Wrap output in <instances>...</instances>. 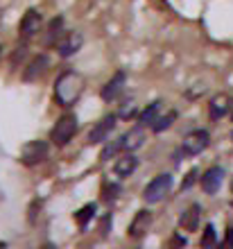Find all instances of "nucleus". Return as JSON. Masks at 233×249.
Returning a JSON list of instances; mask_svg holds the SVG:
<instances>
[{"mask_svg": "<svg viewBox=\"0 0 233 249\" xmlns=\"http://www.w3.org/2000/svg\"><path fill=\"white\" fill-rule=\"evenodd\" d=\"M41 25H43V18H41L39 9H27L25 14H23V18H20L18 23V36L20 41H30L32 36H36V34L41 32Z\"/></svg>", "mask_w": 233, "mask_h": 249, "instance_id": "6", "label": "nucleus"}, {"mask_svg": "<svg viewBox=\"0 0 233 249\" xmlns=\"http://www.w3.org/2000/svg\"><path fill=\"white\" fill-rule=\"evenodd\" d=\"M104 143H107V141H104ZM118 154H120V138H118V141H109V143L104 145L100 159L107 161V159H113V157H118Z\"/></svg>", "mask_w": 233, "mask_h": 249, "instance_id": "22", "label": "nucleus"}, {"mask_svg": "<svg viewBox=\"0 0 233 249\" xmlns=\"http://www.w3.org/2000/svg\"><path fill=\"white\" fill-rule=\"evenodd\" d=\"M224 243L229 247H233V227H227V238H224Z\"/></svg>", "mask_w": 233, "mask_h": 249, "instance_id": "27", "label": "nucleus"}, {"mask_svg": "<svg viewBox=\"0 0 233 249\" xmlns=\"http://www.w3.org/2000/svg\"><path fill=\"white\" fill-rule=\"evenodd\" d=\"M136 168H138V159L134 157V154H125V157L118 154V161L113 163V172H116L120 179L131 177V175L136 172Z\"/></svg>", "mask_w": 233, "mask_h": 249, "instance_id": "16", "label": "nucleus"}, {"mask_svg": "<svg viewBox=\"0 0 233 249\" xmlns=\"http://www.w3.org/2000/svg\"><path fill=\"white\" fill-rule=\"evenodd\" d=\"M116 120H118L116 113H109V116H104L100 123H95V127H93L91 134H89V143H91V145L104 143V141L109 138L111 131L116 129Z\"/></svg>", "mask_w": 233, "mask_h": 249, "instance_id": "10", "label": "nucleus"}, {"mask_svg": "<svg viewBox=\"0 0 233 249\" xmlns=\"http://www.w3.org/2000/svg\"><path fill=\"white\" fill-rule=\"evenodd\" d=\"M152 220H154V217H152V213H149L147 209L138 211L136 217H134L131 224H129V236L131 238H143L149 231V227H152Z\"/></svg>", "mask_w": 233, "mask_h": 249, "instance_id": "14", "label": "nucleus"}, {"mask_svg": "<svg viewBox=\"0 0 233 249\" xmlns=\"http://www.w3.org/2000/svg\"><path fill=\"white\" fill-rule=\"evenodd\" d=\"M48 68H50V59H48L46 54H36V57L27 64L25 72H23V79H25V82H36Z\"/></svg>", "mask_w": 233, "mask_h": 249, "instance_id": "15", "label": "nucleus"}, {"mask_svg": "<svg viewBox=\"0 0 233 249\" xmlns=\"http://www.w3.org/2000/svg\"><path fill=\"white\" fill-rule=\"evenodd\" d=\"M84 91V77L77 71H64L54 79V100L61 107H72Z\"/></svg>", "mask_w": 233, "mask_h": 249, "instance_id": "1", "label": "nucleus"}, {"mask_svg": "<svg viewBox=\"0 0 233 249\" xmlns=\"http://www.w3.org/2000/svg\"><path fill=\"white\" fill-rule=\"evenodd\" d=\"M188 240L186 238H181V236H172V240H170V245H186Z\"/></svg>", "mask_w": 233, "mask_h": 249, "instance_id": "29", "label": "nucleus"}, {"mask_svg": "<svg viewBox=\"0 0 233 249\" xmlns=\"http://www.w3.org/2000/svg\"><path fill=\"white\" fill-rule=\"evenodd\" d=\"M125 82H127V72L125 71H118L113 77L107 82V84L102 86V91H100V98L104 100V102H113V100L123 93L125 89Z\"/></svg>", "mask_w": 233, "mask_h": 249, "instance_id": "11", "label": "nucleus"}, {"mask_svg": "<svg viewBox=\"0 0 233 249\" xmlns=\"http://www.w3.org/2000/svg\"><path fill=\"white\" fill-rule=\"evenodd\" d=\"M170 188H172V175H170V172H163V175L154 177L147 186H145V190H143V199H145L147 204L161 202V199H165V195L170 193Z\"/></svg>", "mask_w": 233, "mask_h": 249, "instance_id": "4", "label": "nucleus"}, {"mask_svg": "<svg viewBox=\"0 0 233 249\" xmlns=\"http://www.w3.org/2000/svg\"><path fill=\"white\" fill-rule=\"evenodd\" d=\"M48 157H50V143H48V141H41V138L25 143L23 150H20V163L23 165H39V163H43Z\"/></svg>", "mask_w": 233, "mask_h": 249, "instance_id": "3", "label": "nucleus"}, {"mask_svg": "<svg viewBox=\"0 0 233 249\" xmlns=\"http://www.w3.org/2000/svg\"><path fill=\"white\" fill-rule=\"evenodd\" d=\"M231 120H233V113H231Z\"/></svg>", "mask_w": 233, "mask_h": 249, "instance_id": "30", "label": "nucleus"}, {"mask_svg": "<svg viewBox=\"0 0 233 249\" xmlns=\"http://www.w3.org/2000/svg\"><path fill=\"white\" fill-rule=\"evenodd\" d=\"M224 177H227V172H224L222 165H213V168H208V170L199 177L201 190H204L206 195H215V193L222 188V184H224Z\"/></svg>", "mask_w": 233, "mask_h": 249, "instance_id": "7", "label": "nucleus"}, {"mask_svg": "<svg viewBox=\"0 0 233 249\" xmlns=\"http://www.w3.org/2000/svg\"><path fill=\"white\" fill-rule=\"evenodd\" d=\"M231 107H233L231 95H227V93H217L215 98H211L208 116H211V120H222L229 111H231Z\"/></svg>", "mask_w": 233, "mask_h": 249, "instance_id": "12", "label": "nucleus"}, {"mask_svg": "<svg viewBox=\"0 0 233 249\" xmlns=\"http://www.w3.org/2000/svg\"><path fill=\"white\" fill-rule=\"evenodd\" d=\"M199 245L201 247H213V245H217V233H215L213 224H206V229H204V233H201Z\"/></svg>", "mask_w": 233, "mask_h": 249, "instance_id": "23", "label": "nucleus"}, {"mask_svg": "<svg viewBox=\"0 0 233 249\" xmlns=\"http://www.w3.org/2000/svg\"><path fill=\"white\" fill-rule=\"evenodd\" d=\"M82 46H84V36L79 32H75V30H71V32H66L59 39V43L54 48H57L59 57H72V54H77V50Z\"/></svg>", "mask_w": 233, "mask_h": 249, "instance_id": "9", "label": "nucleus"}, {"mask_svg": "<svg viewBox=\"0 0 233 249\" xmlns=\"http://www.w3.org/2000/svg\"><path fill=\"white\" fill-rule=\"evenodd\" d=\"M199 181V170L197 168H193V170H188V175L183 177V181H181V190H190L195 184Z\"/></svg>", "mask_w": 233, "mask_h": 249, "instance_id": "24", "label": "nucleus"}, {"mask_svg": "<svg viewBox=\"0 0 233 249\" xmlns=\"http://www.w3.org/2000/svg\"><path fill=\"white\" fill-rule=\"evenodd\" d=\"M120 193H123V186H120V181H109V179H104L102 181V199L107 204H113L120 197Z\"/></svg>", "mask_w": 233, "mask_h": 249, "instance_id": "21", "label": "nucleus"}, {"mask_svg": "<svg viewBox=\"0 0 233 249\" xmlns=\"http://www.w3.org/2000/svg\"><path fill=\"white\" fill-rule=\"evenodd\" d=\"M77 116L75 113H64L61 118L54 123V127H52V134H50V141L57 147H64V145H68L75 138V134H77Z\"/></svg>", "mask_w": 233, "mask_h": 249, "instance_id": "2", "label": "nucleus"}, {"mask_svg": "<svg viewBox=\"0 0 233 249\" xmlns=\"http://www.w3.org/2000/svg\"><path fill=\"white\" fill-rule=\"evenodd\" d=\"M181 157H183V152H181V150L172 152V163H175V165H179V163H181Z\"/></svg>", "mask_w": 233, "mask_h": 249, "instance_id": "28", "label": "nucleus"}, {"mask_svg": "<svg viewBox=\"0 0 233 249\" xmlns=\"http://www.w3.org/2000/svg\"><path fill=\"white\" fill-rule=\"evenodd\" d=\"M231 138H233V131H231Z\"/></svg>", "mask_w": 233, "mask_h": 249, "instance_id": "31", "label": "nucleus"}, {"mask_svg": "<svg viewBox=\"0 0 233 249\" xmlns=\"http://www.w3.org/2000/svg\"><path fill=\"white\" fill-rule=\"evenodd\" d=\"M199 220H201V206L199 204H193V206H188V209L181 213L179 227L186 229V231H195L197 227H199Z\"/></svg>", "mask_w": 233, "mask_h": 249, "instance_id": "17", "label": "nucleus"}, {"mask_svg": "<svg viewBox=\"0 0 233 249\" xmlns=\"http://www.w3.org/2000/svg\"><path fill=\"white\" fill-rule=\"evenodd\" d=\"M111 224H113V215L111 213H102V220H100V236L107 238L111 233Z\"/></svg>", "mask_w": 233, "mask_h": 249, "instance_id": "25", "label": "nucleus"}, {"mask_svg": "<svg viewBox=\"0 0 233 249\" xmlns=\"http://www.w3.org/2000/svg\"><path fill=\"white\" fill-rule=\"evenodd\" d=\"M143 143H145V129H143L141 124L131 127L129 131H125L123 136H120V152H134Z\"/></svg>", "mask_w": 233, "mask_h": 249, "instance_id": "13", "label": "nucleus"}, {"mask_svg": "<svg viewBox=\"0 0 233 249\" xmlns=\"http://www.w3.org/2000/svg\"><path fill=\"white\" fill-rule=\"evenodd\" d=\"M211 145V134L206 129H195L193 134H188L181 143V152L186 157H197Z\"/></svg>", "mask_w": 233, "mask_h": 249, "instance_id": "5", "label": "nucleus"}, {"mask_svg": "<svg viewBox=\"0 0 233 249\" xmlns=\"http://www.w3.org/2000/svg\"><path fill=\"white\" fill-rule=\"evenodd\" d=\"M95 211H97V204H86V206H82V209L75 213V222H77L79 229H86L89 224H91V220L95 217Z\"/></svg>", "mask_w": 233, "mask_h": 249, "instance_id": "20", "label": "nucleus"}, {"mask_svg": "<svg viewBox=\"0 0 233 249\" xmlns=\"http://www.w3.org/2000/svg\"><path fill=\"white\" fill-rule=\"evenodd\" d=\"M136 111H138V105L134 102V100H127V102L123 105V109H120V118H131Z\"/></svg>", "mask_w": 233, "mask_h": 249, "instance_id": "26", "label": "nucleus"}, {"mask_svg": "<svg viewBox=\"0 0 233 249\" xmlns=\"http://www.w3.org/2000/svg\"><path fill=\"white\" fill-rule=\"evenodd\" d=\"M64 34H66V20H64V16H54L52 20H48L46 32H43V36H41V43H43L46 48H54Z\"/></svg>", "mask_w": 233, "mask_h": 249, "instance_id": "8", "label": "nucleus"}, {"mask_svg": "<svg viewBox=\"0 0 233 249\" xmlns=\"http://www.w3.org/2000/svg\"><path fill=\"white\" fill-rule=\"evenodd\" d=\"M163 111V102L161 100H154V102H149L143 111H138V124L141 127H147V124H152V120L159 116V113Z\"/></svg>", "mask_w": 233, "mask_h": 249, "instance_id": "18", "label": "nucleus"}, {"mask_svg": "<svg viewBox=\"0 0 233 249\" xmlns=\"http://www.w3.org/2000/svg\"><path fill=\"white\" fill-rule=\"evenodd\" d=\"M177 120V113L175 111H168V113H159L154 120H152V131H156V134H163V131H168L170 127H172V123Z\"/></svg>", "mask_w": 233, "mask_h": 249, "instance_id": "19", "label": "nucleus"}]
</instances>
